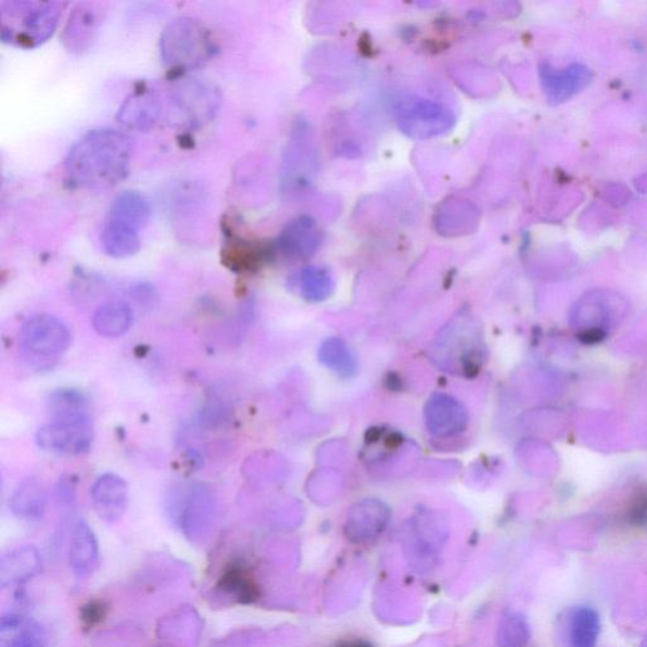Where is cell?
I'll return each mask as SVG.
<instances>
[{
    "label": "cell",
    "instance_id": "obj_1",
    "mask_svg": "<svg viewBox=\"0 0 647 647\" xmlns=\"http://www.w3.org/2000/svg\"><path fill=\"white\" fill-rule=\"evenodd\" d=\"M134 143L115 129L90 130L65 158L68 183L80 190H104L125 180L132 162Z\"/></svg>",
    "mask_w": 647,
    "mask_h": 647
},
{
    "label": "cell",
    "instance_id": "obj_2",
    "mask_svg": "<svg viewBox=\"0 0 647 647\" xmlns=\"http://www.w3.org/2000/svg\"><path fill=\"white\" fill-rule=\"evenodd\" d=\"M67 3L8 0L0 3V40L13 48L33 50L55 34Z\"/></svg>",
    "mask_w": 647,
    "mask_h": 647
},
{
    "label": "cell",
    "instance_id": "obj_3",
    "mask_svg": "<svg viewBox=\"0 0 647 647\" xmlns=\"http://www.w3.org/2000/svg\"><path fill=\"white\" fill-rule=\"evenodd\" d=\"M217 51L218 46L211 30L194 18H176L162 30L161 61L173 76H181L204 66Z\"/></svg>",
    "mask_w": 647,
    "mask_h": 647
},
{
    "label": "cell",
    "instance_id": "obj_4",
    "mask_svg": "<svg viewBox=\"0 0 647 647\" xmlns=\"http://www.w3.org/2000/svg\"><path fill=\"white\" fill-rule=\"evenodd\" d=\"M169 513L185 537L191 543H204L217 525L218 499L207 485L196 484L173 500Z\"/></svg>",
    "mask_w": 647,
    "mask_h": 647
},
{
    "label": "cell",
    "instance_id": "obj_5",
    "mask_svg": "<svg viewBox=\"0 0 647 647\" xmlns=\"http://www.w3.org/2000/svg\"><path fill=\"white\" fill-rule=\"evenodd\" d=\"M71 330L53 315L40 314L29 318L21 330V348L28 359L51 366L68 350Z\"/></svg>",
    "mask_w": 647,
    "mask_h": 647
},
{
    "label": "cell",
    "instance_id": "obj_6",
    "mask_svg": "<svg viewBox=\"0 0 647 647\" xmlns=\"http://www.w3.org/2000/svg\"><path fill=\"white\" fill-rule=\"evenodd\" d=\"M92 423L90 418L52 420L36 434L38 448L59 456H83L91 448Z\"/></svg>",
    "mask_w": 647,
    "mask_h": 647
},
{
    "label": "cell",
    "instance_id": "obj_7",
    "mask_svg": "<svg viewBox=\"0 0 647 647\" xmlns=\"http://www.w3.org/2000/svg\"><path fill=\"white\" fill-rule=\"evenodd\" d=\"M172 103L182 122L191 128H199L214 118L220 105V94L212 84L182 80L172 91Z\"/></svg>",
    "mask_w": 647,
    "mask_h": 647
},
{
    "label": "cell",
    "instance_id": "obj_8",
    "mask_svg": "<svg viewBox=\"0 0 647 647\" xmlns=\"http://www.w3.org/2000/svg\"><path fill=\"white\" fill-rule=\"evenodd\" d=\"M105 17L103 3L83 2L73 8L61 40L72 53H84L92 48Z\"/></svg>",
    "mask_w": 647,
    "mask_h": 647
},
{
    "label": "cell",
    "instance_id": "obj_9",
    "mask_svg": "<svg viewBox=\"0 0 647 647\" xmlns=\"http://www.w3.org/2000/svg\"><path fill=\"white\" fill-rule=\"evenodd\" d=\"M542 87L551 104H563L580 94L592 83L595 75L587 65L572 64L564 68L543 63L538 67Z\"/></svg>",
    "mask_w": 647,
    "mask_h": 647
},
{
    "label": "cell",
    "instance_id": "obj_10",
    "mask_svg": "<svg viewBox=\"0 0 647 647\" xmlns=\"http://www.w3.org/2000/svg\"><path fill=\"white\" fill-rule=\"evenodd\" d=\"M397 120L405 132L415 136H433L451 127L452 117L444 106L429 100H405L398 104Z\"/></svg>",
    "mask_w": 647,
    "mask_h": 647
},
{
    "label": "cell",
    "instance_id": "obj_11",
    "mask_svg": "<svg viewBox=\"0 0 647 647\" xmlns=\"http://www.w3.org/2000/svg\"><path fill=\"white\" fill-rule=\"evenodd\" d=\"M162 102L155 90L148 87L136 89L119 107L117 120L123 128L135 132H148L161 118Z\"/></svg>",
    "mask_w": 647,
    "mask_h": 647
},
{
    "label": "cell",
    "instance_id": "obj_12",
    "mask_svg": "<svg viewBox=\"0 0 647 647\" xmlns=\"http://www.w3.org/2000/svg\"><path fill=\"white\" fill-rule=\"evenodd\" d=\"M91 504L105 522L120 520L128 506L127 482L117 474L100 475L91 487Z\"/></svg>",
    "mask_w": 647,
    "mask_h": 647
},
{
    "label": "cell",
    "instance_id": "obj_13",
    "mask_svg": "<svg viewBox=\"0 0 647 647\" xmlns=\"http://www.w3.org/2000/svg\"><path fill=\"white\" fill-rule=\"evenodd\" d=\"M143 226L134 220L106 214L102 243L107 256L129 258L141 250V232Z\"/></svg>",
    "mask_w": 647,
    "mask_h": 647
},
{
    "label": "cell",
    "instance_id": "obj_14",
    "mask_svg": "<svg viewBox=\"0 0 647 647\" xmlns=\"http://www.w3.org/2000/svg\"><path fill=\"white\" fill-rule=\"evenodd\" d=\"M100 560L99 544L94 531L84 520L73 523L68 542V563L78 578L94 574Z\"/></svg>",
    "mask_w": 647,
    "mask_h": 647
},
{
    "label": "cell",
    "instance_id": "obj_15",
    "mask_svg": "<svg viewBox=\"0 0 647 647\" xmlns=\"http://www.w3.org/2000/svg\"><path fill=\"white\" fill-rule=\"evenodd\" d=\"M42 558L34 546H20L5 554L0 561V585L2 588L33 580L40 573Z\"/></svg>",
    "mask_w": 647,
    "mask_h": 647
},
{
    "label": "cell",
    "instance_id": "obj_16",
    "mask_svg": "<svg viewBox=\"0 0 647 647\" xmlns=\"http://www.w3.org/2000/svg\"><path fill=\"white\" fill-rule=\"evenodd\" d=\"M0 647H48V637L37 621L10 613L0 622Z\"/></svg>",
    "mask_w": 647,
    "mask_h": 647
},
{
    "label": "cell",
    "instance_id": "obj_17",
    "mask_svg": "<svg viewBox=\"0 0 647 647\" xmlns=\"http://www.w3.org/2000/svg\"><path fill=\"white\" fill-rule=\"evenodd\" d=\"M427 421L431 433L436 436H449L459 433L466 427L467 413L457 399L437 395L428 404Z\"/></svg>",
    "mask_w": 647,
    "mask_h": 647
},
{
    "label": "cell",
    "instance_id": "obj_18",
    "mask_svg": "<svg viewBox=\"0 0 647 647\" xmlns=\"http://www.w3.org/2000/svg\"><path fill=\"white\" fill-rule=\"evenodd\" d=\"M389 520L388 508L380 503H364L353 510L346 523V533L356 542L371 541L381 534Z\"/></svg>",
    "mask_w": 647,
    "mask_h": 647
},
{
    "label": "cell",
    "instance_id": "obj_19",
    "mask_svg": "<svg viewBox=\"0 0 647 647\" xmlns=\"http://www.w3.org/2000/svg\"><path fill=\"white\" fill-rule=\"evenodd\" d=\"M10 506L15 518L28 522L40 521L48 508V492L40 481H25L14 491Z\"/></svg>",
    "mask_w": 647,
    "mask_h": 647
},
{
    "label": "cell",
    "instance_id": "obj_20",
    "mask_svg": "<svg viewBox=\"0 0 647 647\" xmlns=\"http://www.w3.org/2000/svg\"><path fill=\"white\" fill-rule=\"evenodd\" d=\"M134 310L125 302H110L99 306L92 317V327L104 338H119L132 327Z\"/></svg>",
    "mask_w": 647,
    "mask_h": 647
},
{
    "label": "cell",
    "instance_id": "obj_21",
    "mask_svg": "<svg viewBox=\"0 0 647 647\" xmlns=\"http://www.w3.org/2000/svg\"><path fill=\"white\" fill-rule=\"evenodd\" d=\"M319 232L309 218H300L290 223L280 236V249L295 257H306L317 249Z\"/></svg>",
    "mask_w": 647,
    "mask_h": 647
},
{
    "label": "cell",
    "instance_id": "obj_22",
    "mask_svg": "<svg viewBox=\"0 0 647 647\" xmlns=\"http://www.w3.org/2000/svg\"><path fill=\"white\" fill-rule=\"evenodd\" d=\"M600 634V619L595 608L581 606L570 616L569 640L572 647H596Z\"/></svg>",
    "mask_w": 647,
    "mask_h": 647
},
{
    "label": "cell",
    "instance_id": "obj_23",
    "mask_svg": "<svg viewBox=\"0 0 647 647\" xmlns=\"http://www.w3.org/2000/svg\"><path fill=\"white\" fill-rule=\"evenodd\" d=\"M49 411L52 420L90 418L87 398L72 389L53 391L49 397Z\"/></svg>",
    "mask_w": 647,
    "mask_h": 647
},
{
    "label": "cell",
    "instance_id": "obj_24",
    "mask_svg": "<svg viewBox=\"0 0 647 647\" xmlns=\"http://www.w3.org/2000/svg\"><path fill=\"white\" fill-rule=\"evenodd\" d=\"M218 589L225 593L227 597L238 600L241 604L252 602L257 597L256 585H254L251 576L245 570L238 567L229 569L221 576Z\"/></svg>",
    "mask_w": 647,
    "mask_h": 647
},
{
    "label": "cell",
    "instance_id": "obj_25",
    "mask_svg": "<svg viewBox=\"0 0 647 647\" xmlns=\"http://www.w3.org/2000/svg\"><path fill=\"white\" fill-rule=\"evenodd\" d=\"M319 356L322 364H326L331 368V371L338 375L348 377L356 372V359H354L345 344L338 341V339H330V341L324 343Z\"/></svg>",
    "mask_w": 647,
    "mask_h": 647
},
{
    "label": "cell",
    "instance_id": "obj_26",
    "mask_svg": "<svg viewBox=\"0 0 647 647\" xmlns=\"http://www.w3.org/2000/svg\"><path fill=\"white\" fill-rule=\"evenodd\" d=\"M299 288L304 297L319 302L330 295L333 280L326 269L307 267L299 276Z\"/></svg>",
    "mask_w": 647,
    "mask_h": 647
},
{
    "label": "cell",
    "instance_id": "obj_27",
    "mask_svg": "<svg viewBox=\"0 0 647 647\" xmlns=\"http://www.w3.org/2000/svg\"><path fill=\"white\" fill-rule=\"evenodd\" d=\"M530 640L529 623L520 613H510L500 622L498 645L500 647H525Z\"/></svg>",
    "mask_w": 647,
    "mask_h": 647
},
{
    "label": "cell",
    "instance_id": "obj_28",
    "mask_svg": "<svg viewBox=\"0 0 647 647\" xmlns=\"http://www.w3.org/2000/svg\"><path fill=\"white\" fill-rule=\"evenodd\" d=\"M71 481L72 480L60 481L58 495H59V499L63 500L64 504L73 503L75 487H74V483Z\"/></svg>",
    "mask_w": 647,
    "mask_h": 647
},
{
    "label": "cell",
    "instance_id": "obj_29",
    "mask_svg": "<svg viewBox=\"0 0 647 647\" xmlns=\"http://www.w3.org/2000/svg\"><path fill=\"white\" fill-rule=\"evenodd\" d=\"M642 647H647V635H646V637L644 638V642H643V644H642Z\"/></svg>",
    "mask_w": 647,
    "mask_h": 647
},
{
    "label": "cell",
    "instance_id": "obj_30",
    "mask_svg": "<svg viewBox=\"0 0 647 647\" xmlns=\"http://www.w3.org/2000/svg\"><path fill=\"white\" fill-rule=\"evenodd\" d=\"M346 647H368V646H361V645H351V646H346Z\"/></svg>",
    "mask_w": 647,
    "mask_h": 647
}]
</instances>
